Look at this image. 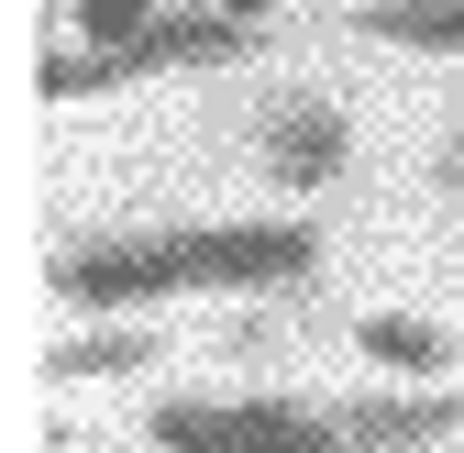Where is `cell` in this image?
<instances>
[{
	"label": "cell",
	"mask_w": 464,
	"mask_h": 453,
	"mask_svg": "<svg viewBox=\"0 0 464 453\" xmlns=\"http://www.w3.org/2000/svg\"><path fill=\"white\" fill-rule=\"evenodd\" d=\"M155 453H343L332 399H155Z\"/></svg>",
	"instance_id": "1"
},
{
	"label": "cell",
	"mask_w": 464,
	"mask_h": 453,
	"mask_svg": "<svg viewBox=\"0 0 464 453\" xmlns=\"http://www.w3.org/2000/svg\"><path fill=\"white\" fill-rule=\"evenodd\" d=\"M178 265H188V288L299 299L321 276V233L310 221H178Z\"/></svg>",
	"instance_id": "2"
},
{
	"label": "cell",
	"mask_w": 464,
	"mask_h": 453,
	"mask_svg": "<svg viewBox=\"0 0 464 453\" xmlns=\"http://www.w3.org/2000/svg\"><path fill=\"white\" fill-rule=\"evenodd\" d=\"M244 44H255V34H244V23H221L210 0H199V12H166L155 34H133L122 55H89V44H78V55H44V78H34V89H44V100H100V89L166 78V67H232Z\"/></svg>",
	"instance_id": "3"
},
{
	"label": "cell",
	"mask_w": 464,
	"mask_h": 453,
	"mask_svg": "<svg viewBox=\"0 0 464 453\" xmlns=\"http://www.w3.org/2000/svg\"><path fill=\"white\" fill-rule=\"evenodd\" d=\"M55 276V299L67 310H144V299H178L188 288V265H178V233H100V244H67L44 265Z\"/></svg>",
	"instance_id": "4"
},
{
	"label": "cell",
	"mask_w": 464,
	"mask_h": 453,
	"mask_svg": "<svg viewBox=\"0 0 464 453\" xmlns=\"http://www.w3.org/2000/svg\"><path fill=\"white\" fill-rule=\"evenodd\" d=\"M255 166L276 188H332L343 166H354V122H343V100H321V89H266L255 100Z\"/></svg>",
	"instance_id": "5"
},
{
	"label": "cell",
	"mask_w": 464,
	"mask_h": 453,
	"mask_svg": "<svg viewBox=\"0 0 464 453\" xmlns=\"http://www.w3.org/2000/svg\"><path fill=\"white\" fill-rule=\"evenodd\" d=\"M343 420V453H431L464 431V387H354L332 399Z\"/></svg>",
	"instance_id": "6"
},
{
	"label": "cell",
	"mask_w": 464,
	"mask_h": 453,
	"mask_svg": "<svg viewBox=\"0 0 464 453\" xmlns=\"http://www.w3.org/2000/svg\"><path fill=\"white\" fill-rule=\"evenodd\" d=\"M354 354L387 365V376H420V387H442V376L464 365L453 332H442V321H410V310H365V321H354Z\"/></svg>",
	"instance_id": "7"
},
{
	"label": "cell",
	"mask_w": 464,
	"mask_h": 453,
	"mask_svg": "<svg viewBox=\"0 0 464 453\" xmlns=\"http://www.w3.org/2000/svg\"><path fill=\"white\" fill-rule=\"evenodd\" d=\"M354 34H376V44H420V55H464V0H365Z\"/></svg>",
	"instance_id": "8"
},
{
	"label": "cell",
	"mask_w": 464,
	"mask_h": 453,
	"mask_svg": "<svg viewBox=\"0 0 464 453\" xmlns=\"http://www.w3.org/2000/svg\"><path fill=\"white\" fill-rule=\"evenodd\" d=\"M155 354H166L155 332H111V321H89L78 343H55V354H44V376H67V387H78V376H144Z\"/></svg>",
	"instance_id": "9"
},
{
	"label": "cell",
	"mask_w": 464,
	"mask_h": 453,
	"mask_svg": "<svg viewBox=\"0 0 464 453\" xmlns=\"http://www.w3.org/2000/svg\"><path fill=\"white\" fill-rule=\"evenodd\" d=\"M178 0H78V34H89V55H122L133 34H155Z\"/></svg>",
	"instance_id": "10"
},
{
	"label": "cell",
	"mask_w": 464,
	"mask_h": 453,
	"mask_svg": "<svg viewBox=\"0 0 464 453\" xmlns=\"http://www.w3.org/2000/svg\"><path fill=\"white\" fill-rule=\"evenodd\" d=\"M276 343H287V321H276V310H244V321H221V354H244V365H255V354H276Z\"/></svg>",
	"instance_id": "11"
},
{
	"label": "cell",
	"mask_w": 464,
	"mask_h": 453,
	"mask_svg": "<svg viewBox=\"0 0 464 453\" xmlns=\"http://www.w3.org/2000/svg\"><path fill=\"white\" fill-rule=\"evenodd\" d=\"M431 199H442V210H464V133H442V144H431Z\"/></svg>",
	"instance_id": "12"
},
{
	"label": "cell",
	"mask_w": 464,
	"mask_h": 453,
	"mask_svg": "<svg viewBox=\"0 0 464 453\" xmlns=\"http://www.w3.org/2000/svg\"><path fill=\"white\" fill-rule=\"evenodd\" d=\"M210 12H221V23H244V34H255V23L276 12V0H210Z\"/></svg>",
	"instance_id": "13"
}]
</instances>
